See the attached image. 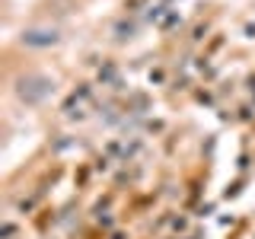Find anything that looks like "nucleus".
Segmentation results:
<instances>
[{
  "label": "nucleus",
  "instance_id": "obj_1",
  "mask_svg": "<svg viewBox=\"0 0 255 239\" xmlns=\"http://www.w3.org/2000/svg\"><path fill=\"white\" fill-rule=\"evenodd\" d=\"M48 93H51V80H48V77H26V80H19V96L29 99V102L45 99Z\"/></svg>",
  "mask_w": 255,
  "mask_h": 239
},
{
  "label": "nucleus",
  "instance_id": "obj_2",
  "mask_svg": "<svg viewBox=\"0 0 255 239\" xmlns=\"http://www.w3.org/2000/svg\"><path fill=\"white\" fill-rule=\"evenodd\" d=\"M22 42L32 48H45V45L58 42V32L54 29H29V32H22Z\"/></svg>",
  "mask_w": 255,
  "mask_h": 239
}]
</instances>
